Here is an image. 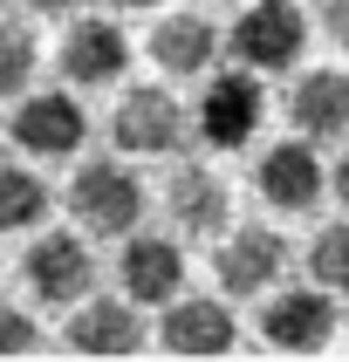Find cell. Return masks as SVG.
Listing matches in <instances>:
<instances>
[{
	"label": "cell",
	"mask_w": 349,
	"mask_h": 362,
	"mask_svg": "<svg viewBox=\"0 0 349 362\" xmlns=\"http://www.w3.org/2000/svg\"><path fill=\"white\" fill-rule=\"evenodd\" d=\"M48 219H55V185L41 178L28 158H14L0 171V233L35 240V233H48Z\"/></svg>",
	"instance_id": "e0dca14e"
},
{
	"label": "cell",
	"mask_w": 349,
	"mask_h": 362,
	"mask_svg": "<svg viewBox=\"0 0 349 362\" xmlns=\"http://www.w3.org/2000/svg\"><path fill=\"white\" fill-rule=\"evenodd\" d=\"M336 192V171L322 164V151L302 137H274L253 151V199L274 212V219H308L315 205Z\"/></svg>",
	"instance_id": "ba28073f"
},
{
	"label": "cell",
	"mask_w": 349,
	"mask_h": 362,
	"mask_svg": "<svg viewBox=\"0 0 349 362\" xmlns=\"http://www.w3.org/2000/svg\"><path fill=\"white\" fill-rule=\"evenodd\" d=\"M48 342V328L35 322V301H7L0 308V356H35Z\"/></svg>",
	"instance_id": "ffe728a7"
},
{
	"label": "cell",
	"mask_w": 349,
	"mask_h": 362,
	"mask_svg": "<svg viewBox=\"0 0 349 362\" xmlns=\"http://www.w3.org/2000/svg\"><path fill=\"white\" fill-rule=\"evenodd\" d=\"M144 55L158 62L164 82H205L219 76V55H226V35L212 28V14H192V7H164L151 21V41Z\"/></svg>",
	"instance_id": "4fadbf2b"
},
{
	"label": "cell",
	"mask_w": 349,
	"mask_h": 362,
	"mask_svg": "<svg viewBox=\"0 0 349 362\" xmlns=\"http://www.w3.org/2000/svg\"><path fill=\"white\" fill-rule=\"evenodd\" d=\"M7 144L28 164H62L89 144V110L76 103V89H35L7 110Z\"/></svg>",
	"instance_id": "7c38bea8"
},
{
	"label": "cell",
	"mask_w": 349,
	"mask_h": 362,
	"mask_svg": "<svg viewBox=\"0 0 349 362\" xmlns=\"http://www.w3.org/2000/svg\"><path fill=\"white\" fill-rule=\"evenodd\" d=\"M192 123H199L205 151H246L267 123V82L253 69H219V76L199 82V103H192Z\"/></svg>",
	"instance_id": "30bf717a"
},
{
	"label": "cell",
	"mask_w": 349,
	"mask_h": 362,
	"mask_svg": "<svg viewBox=\"0 0 349 362\" xmlns=\"http://www.w3.org/2000/svg\"><path fill=\"white\" fill-rule=\"evenodd\" d=\"M55 69L69 89H110L130 76V35L110 14H76L69 35L55 41Z\"/></svg>",
	"instance_id": "5bb4252c"
},
{
	"label": "cell",
	"mask_w": 349,
	"mask_h": 362,
	"mask_svg": "<svg viewBox=\"0 0 349 362\" xmlns=\"http://www.w3.org/2000/svg\"><path fill=\"white\" fill-rule=\"evenodd\" d=\"M21 14H35V21H76L82 14V0H14Z\"/></svg>",
	"instance_id": "7402d4cb"
},
{
	"label": "cell",
	"mask_w": 349,
	"mask_h": 362,
	"mask_svg": "<svg viewBox=\"0 0 349 362\" xmlns=\"http://www.w3.org/2000/svg\"><path fill=\"white\" fill-rule=\"evenodd\" d=\"M240 342V322H233V301L226 294H185L158 315V349L178 362H212Z\"/></svg>",
	"instance_id": "9a60e30c"
},
{
	"label": "cell",
	"mask_w": 349,
	"mask_h": 362,
	"mask_svg": "<svg viewBox=\"0 0 349 362\" xmlns=\"http://www.w3.org/2000/svg\"><path fill=\"white\" fill-rule=\"evenodd\" d=\"M302 274L315 287H328L336 301H349V219L315 226V240H308V253H302Z\"/></svg>",
	"instance_id": "d6986e66"
},
{
	"label": "cell",
	"mask_w": 349,
	"mask_h": 362,
	"mask_svg": "<svg viewBox=\"0 0 349 362\" xmlns=\"http://www.w3.org/2000/svg\"><path fill=\"white\" fill-rule=\"evenodd\" d=\"M281 110H287V130L302 144L328 151V144L349 137V76L343 69H302Z\"/></svg>",
	"instance_id": "2e32d148"
},
{
	"label": "cell",
	"mask_w": 349,
	"mask_h": 362,
	"mask_svg": "<svg viewBox=\"0 0 349 362\" xmlns=\"http://www.w3.org/2000/svg\"><path fill=\"white\" fill-rule=\"evenodd\" d=\"M110 7H130V14H164L171 0H110Z\"/></svg>",
	"instance_id": "cb8c5ba5"
},
{
	"label": "cell",
	"mask_w": 349,
	"mask_h": 362,
	"mask_svg": "<svg viewBox=\"0 0 349 362\" xmlns=\"http://www.w3.org/2000/svg\"><path fill=\"white\" fill-rule=\"evenodd\" d=\"M110 144H117V158H185V151L199 144L192 103H178L164 82L123 89L117 117H110Z\"/></svg>",
	"instance_id": "5b68a950"
},
{
	"label": "cell",
	"mask_w": 349,
	"mask_h": 362,
	"mask_svg": "<svg viewBox=\"0 0 349 362\" xmlns=\"http://www.w3.org/2000/svg\"><path fill=\"white\" fill-rule=\"evenodd\" d=\"M336 205H343V212H349V151H343V158H336Z\"/></svg>",
	"instance_id": "603a6c76"
},
{
	"label": "cell",
	"mask_w": 349,
	"mask_h": 362,
	"mask_svg": "<svg viewBox=\"0 0 349 362\" xmlns=\"http://www.w3.org/2000/svg\"><path fill=\"white\" fill-rule=\"evenodd\" d=\"M253 335L274 356H328V342L343 335V301L315 281H287L281 294H267L253 315Z\"/></svg>",
	"instance_id": "277c9868"
},
{
	"label": "cell",
	"mask_w": 349,
	"mask_h": 362,
	"mask_svg": "<svg viewBox=\"0 0 349 362\" xmlns=\"http://www.w3.org/2000/svg\"><path fill=\"white\" fill-rule=\"evenodd\" d=\"M110 281H117V294H130L144 315H164L171 301H185V294H192V287H185V281H192L185 240L171 233V226H144L137 240H123V246H117Z\"/></svg>",
	"instance_id": "8992f818"
},
{
	"label": "cell",
	"mask_w": 349,
	"mask_h": 362,
	"mask_svg": "<svg viewBox=\"0 0 349 362\" xmlns=\"http://www.w3.org/2000/svg\"><path fill=\"white\" fill-rule=\"evenodd\" d=\"M35 69H41V41H35V14H7L0 21V96L21 103L35 96Z\"/></svg>",
	"instance_id": "ac0fdd59"
},
{
	"label": "cell",
	"mask_w": 349,
	"mask_h": 362,
	"mask_svg": "<svg viewBox=\"0 0 349 362\" xmlns=\"http://www.w3.org/2000/svg\"><path fill=\"white\" fill-rule=\"evenodd\" d=\"M62 205H69L76 233H89V240H117V246L137 240L144 219H151V192H144V178H137L130 158H89V164H76Z\"/></svg>",
	"instance_id": "7a4b0ae2"
},
{
	"label": "cell",
	"mask_w": 349,
	"mask_h": 362,
	"mask_svg": "<svg viewBox=\"0 0 349 362\" xmlns=\"http://www.w3.org/2000/svg\"><path fill=\"white\" fill-rule=\"evenodd\" d=\"M302 48H308V14L294 0H246L233 28H226V55L233 69H253V76H287L302 69Z\"/></svg>",
	"instance_id": "52a82bcc"
},
{
	"label": "cell",
	"mask_w": 349,
	"mask_h": 362,
	"mask_svg": "<svg viewBox=\"0 0 349 362\" xmlns=\"http://www.w3.org/2000/svg\"><path fill=\"white\" fill-rule=\"evenodd\" d=\"M14 287H21V301H35L41 315H76L89 294H103V267H96L89 233L48 226V233H35V240H21Z\"/></svg>",
	"instance_id": "6da1fadb"
},
{
	"label": "cell",
	"mask_w": 349,
	"mask_h": 362,
	"mask_svg": "<svg viewBox=\"0 0 349 362\" xmlns=\"http://www.w3.org/2000/svg\"><path fill=\"white\" fill-rule=\"evenodd\" d=\"M322 35L349 55V0H322Z\"/></svg>",
	"instance_id": "44dd1931"
},
{
	"label": "cell",
	"mask_w": 349,
	"mask_h": 362,
	"mask_svg": "<svg viewBox=\"0 0 349 362\" xmlns=\"http://www.w3.org/2000/svg\"><path fill=\"white\" fill-rule=\"evenodd\" d=\"M164 226L178 233L185 246H219L233 233V185L199 158H178L171 178H164Z\"/></svg>",
	"instance_id": "8fae6325"
},
{
	"label": "cell",
	"mask_w": 349,
	"mask_h": 362,
	"mask_svg": "<svg viewBox=\"0 0 349 362\" xmlns=\"http://www.w3.org/2000/svg\"><path fill=\"white\" fill-rule=\"evenodd\" d=\"M287 274H294V246L274 219H240L212 246V294L226 301H253L261 308L267 294H281Z\"/></svg>",
	"instance_id": "3957f363"
},
{
	"label": "cell",
	"mask_w": 349,
	"mask_h": 362,
	"mask_svg": "<svg viewBox=\"0 0 349 362\" xmlns=\"http://www.w3.org/2000/svg\"><path fill=\"white\" fill-rule=\"evenodd\" d=\"M62 342H69V356H89V362H130V356H144V349L158 342V322L130 294L103 287L76 315H62Z\"/></svg>",
	"instance_id": "9c48e42d"
}]
</instances>
